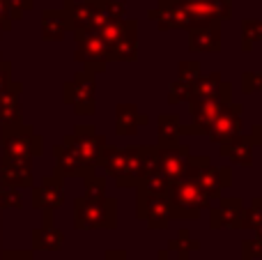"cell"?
<instances>
[{"mask_svg": "<svg viewBox=\"0 0 262 260\" xmlns=\"http://www.w3.org/2000/svg\"><path fill=\"white\" fill-rule=\"evenodd\" d=\"M74 219H76V228L78 230H113L115 228V201L113 198H78L74 205Z\"/></svg>", "mask_w": 262, "mask_h": 260, "instance_id": "5b68a950", "label": "cell"}, {"mask_svg": "<svg viewBox=\"0 0 262 260\" xmlns=\"http://www.w3.org/2000/svg\"><path fill=\"white\" fill-rule=\"evenodd\" d=\"M249 141H251V145H262V120L258 124H253V129L249 134Z\"/></svg>", "mask_w": 262, "mask_h": 260, "instance_id": "f546056e", "label": "cell"}, {"mask_svg": "<svg viewBox=\"0 0 262 260\" xmlns=\"http://www.w3.org/2000/svg\"><path fill=\"white\" fill-rule=\"evenodd\" d=\"M195 249H200V244L195 242L193 237H191L189 230H180V235H177V240H172L170 247H168V253L170 256H177L180 260H186L191 256V253L195 251Z\"/></svg>", "mask_w": 262, "mask_h": 260, "instance_id": "603a6c76", "label": "cell"}, {"mask_svg": "<svg viewBox=\"0 0 262 260\" xmlns=\"http://www.w3.org/2000/svg\"><path fill=\"white\" fill-rule=\"evenodd\" d=\"M64 101L72 104L78 115L95 113V74H76V78L64 85Z\"/></svg>", "mask_w": 262, "mask_h": 260, "instance_id": "9c48e42d", "label": "cell"}, {"mask_svg": "<svg viewBox=\"0 0 262 260\" xmlns=\"http://www.w3.org/2000/svg\"><path fill=\"white\" fill-rule=\"evenodd\" d=\"M166 201L168 207H170V216H175V219H195L212 203L207 198V193L203 191V187L189 178L172 182L166 193Z\"/></svg>", "mask_w": 262, "mask_h": 260, "instance_id": "277c9868", "label": "cell"}, {"mask_svg": "<svg viewBox=\"0 0 262 260\" xmlns=\"http://www.w3.org/2000/svg\"><path fill=\"white\" fill-rule=\"evenodd\" d=\"M184 178L195 180V182L203 187V191L207 193L209 201H219L221 191L226 187H230V182H232L230 168H212L209 157H193V155H191V159H189Z\"/></svg>", "mask_w": 262, "mask_h": 260, "instance_id": "8992f818", "label": "cell"}, {"mask_svg": "<svg viewBox=\"0 0 262 260\" xmlns=\"http://www.w3.org/2000/svg\"><path fill=\"white\" fill-rule=\"evenodd\" d=\"M189 49L198 53H216L221 51V28H198L191 30Z\"/></svg>", "mask_w": 262, "mask_h": 260, "instance_id": "e0dca14e", "label": "cell"}, {"mask_svg": "<svg viewBox=\"0 0 262 260\" xmlns=\"http://www.w3.org/2000/svg\"><path fill=\"white\" fill-rule=\"evenodd\" d=\"M76 41H78L76 60L78 62H85V72H90V74L104 72L106 62L111 60L108 46L95 32H81V35H76Z\"/></svg>", "mask_w": 262, "mask_h": 260, "instance_id": "30bf717a", "label": "cell"}, {"mask_svg": "<svg viewBox=\"0 0 262 260\" xmlns=\"http://www.w3.org/2000/svg\"><path fill=\"white\" fill-rule=\"evenodd\" d=\"M180 101H191V85L189 83H172L170 95H168V104H180Z\"/></svg>", "mask_w": 262, "mask_h": 260, "instance_id": "83f0119b", "label": "cell"}, {"mask_svg": "<svg viewBox=\"0 0 262 260\" xmlns=\"http://www.w3.org/2000/svg\"><path fill=\"white\" fill-rule=\"evenodd\" d=\"M242 32H244V44H242V49L251 51L255 41H262V21H244L242 23Z\"/></svg>", "mask_w": 262, "mask_h": 260, "instance_id": "d4e9b609", "label": "cell"}, {"mask_svg": "<svg viewBox=\"0 0 262 260\" xmlns=\"http://www.w3.org/2000/svg\"><path fill=\"white\" fill-rule=\"evenodd\" d=\"M221 157H228V159L237 166H246V168H251V166H253V145H251L249 136L239 134V136H235L232 141L223 143Z\"/></svg>", "mask_w": 262, "mask_h": 260, "instance_id": "2e32d148", "label": "cell"}, {"mask_svg": "<svg viewBox=\"0 0 262 260\" xmlns=\"http://www.w3.org/2000/svg\"><path fill=\"white\" fill-rule=\"evenodd\" d=\"M242 90L246 92V95H251V92H262V74H244V78H242Z\"/></svg>", "mask_w": 262, "mask_h": 260, "instance_id": "f1b7e54d", "label": "cell"}, {"mask_svg": "<svg viewBox=\"0 0 262 260\" xmlns=\"http://www.w3.org/2000/svg\"><path fill=\"white\" fill-rule=\"evenodd\" d=\"M223 85L226 81L221 78L219 72H212V74H200L198 81L191 85V101H203V99H212V97L221 95L223 92ZM189 101V104H191Z\"/></svg>", "mask_w": 262, "mask_h": 260, "instance_id": "ac0fdd59", "label": "cell"}, {"mask_svg": "<svg viewBox=\"0 0 262 260\" xmlns=\"http://www.w3.org/2000/svg\"><path fill=\"white\" fill-rule=\"evenodd\" d=\"M262 226V198L251 201L249 207H244V219H242V230H255Z\"/></svg>", "mask_w": 262, "mask_h": 260, "instance_id": "cb8c5ba5", "label": "cell"}, {"mask_svg": "<svg viewBox=\"0 0 262 260\" xmlns=\"http://www.w3.org/2000/svg\"><path fill=\"white\" fill-rule=\"evenodd\" d=\"M255 240H260V242H262V226H260V228H255Z\"/></svg>", "mask_w": 262, "mask_h": 260, "instance_id": "d6a6232c", "label": "cell"}, {"mask_svg": "<svg viewBox=\"0 0 262 260\" xmlns=\"http://www.w3.org/2000/svg\"><path fill=\"white\" fill-rule=\"evenodd\" d=\"M182 136V124L175 113L159 115V145L172 147L177 145V138Z\"/></svg>", "mask_w": 262, "mask_h": 260, "instance_id": "44dd1931", "label": "cell"}, {"mask_svg": "<svg viewBox=\"0 0 262 260\" xmlns=\"http://www.w3.org/2000/svg\"><path fill=\"white\" fill-rule=\"evenodd\" d=\"M41 26H44V39H51V41L62 39L64 32L72 30V21H69L64 9H49V12H44Z\"/></svg>", "mask_w": 262, "mask_h": 260, "instance_id": "d6986e66", "label": "cell"}, {"mask_svg": "<svg viewBox=\"0 0 262 260\" xmlns=\"http://www.w3.org/2000/svg\"><path fill=\"white\" fill-rule=\"evenodd\" d=\"M198 76H200V64L195 62V60H184V62H180V76H177V81L193 85V83L198 81Z\"/></svg>", "mask_w": 262, "mask_h": 260, "instance_id": "4316f807", "label": "cell"}, {"mask_svg": "<svg viewBox=\"0 0 262 260\" xmlns=\"http://www.w3.org/2000/svg\"><path fill=\"white\" fill-rule=\"evenodd\" d=\"M157 3H166V0H157Z\"/></svg>", "mask_w": 262, "mask_h": 260, "instance_id": "836d02e7", "label": "cell"}, {"mask_svg": "<svg viewBox=\"0 0 262 260\" xmlns=\"http://www.w3.org/2000/svg\"><path fill=\"white\" fill-rule=\"evenodd\" d=\"M191 152L184 145H172V147H157V157H154V168L159 173L166 175L168 182H180L186 175V166H189Z\"/></svg>", "mask_w": 262, "mask_h": 260, "instance_id": "ba28073f", "label": "cell"}, {"mask_svg": "<svg viewBox=\"0 0 262 260\" xmlns=\"http://www.w3.org/2000/svg\"><path fill=\"white\" fill-rule=\"evenodd\" d=\"M106 147V141L101 134L95 132V127H76L72 136L64 138V145L55 150L58 159V178H88L97 170L101 159V152Z\"/></svg>", "mask_w": 262, "mask_h": 260, "instance_id": "7a4b0ae2", "label": "cell"}, {"mask_svg": "<svg viewBox=\"0 0 262 260\" xmlns=\"http://www.w3.org/2000/svg\"><path fill=\"white\" fill-rule=\"evenodd\" d=\"M232 101V85L226 83L223 92L212 99H203V101H191V120L193 124L191 127H182V136L184 134H207V129L212 127V122L221 115V111L226 109Z\"/></svg>", "mask_w": 262, "mask_h": 260, "instance_id": "52a82bcc", "label": "cell"}, {"mask_svg": "<svg viewBox=\"0 0 262 260\" xmlns=\"http://www.w3.org/2000/svg\"><path fill=\"white\" fill-rule=\"evenodd\" d=\"M260 198H262V196H260Z\"/></svg>", "mask_w": 262, "mask_h": 260, "instance_id": "e575fe53", "label": "cell"}, {"mask_svg": "<svg viewBox=\"0 0 262 260\" xmlns=\"http://www.w3.org/2000/svg\"><path fill=\"white\" fill-rule=\"evenodd\" d=\"M242 111H244L242 104H232L230 101V104L221 111V115L212 122V127L207 129L209 141L223 145V143L232 141L235 136H239L242 134Z\"/></svg>", "mask_w": 262, "mask_h": 260, "instance_id": "8fae6325", "label": "cell"}, {"mask_svg": "<svg viewBox=\"0 0 262 260\" xmlns=\"http://www.w3.org/2000/svg\"><path fill=\"white\" fill-rule=\"evenodd\" d=\"M136 214L140 219L147 221V228L154 230H166L170 226V207H168L166 196H157V198H136Z\"/></svg>", "mask_w": 262, "mask_h": 260, "instance_id": "4fadbf2b", "label": "cell"}, {"mask_svg": "<svg viewBox=\"0 0 262 260\" xmlns=\"http://www.w3.org/2000/svg\"><path fill=\"white\" fill-rule=\"evenodd\" d=\"M46 224L41 230H37L35 233V247L39 249H49V251H58L60 244H62V233H58V230L53 228V224H51V212H46Z\"/></svg>", "mask_w": 262, "mask_h": 260, "instance_id": "7402d4cb", "label": "cell"}, {"mask_svg": "<svg viewBox=\"0 0 262 260\" xmlns=\"http://www.w3.org/2000/svg\"><path fill=\"white\" fill-rule=\"evenodd\" d=\"M170 182L166 180V175L159 173L157 168H152L147 173V178L138 184V198H157V196H166Z\"/></svg>", "mask_w": 262, "mask_h": 260, "instance_id": "ffe728a7", "label": "cell"}, {"mask_svg": "<svg viewBox=\"0 0 262 260\" xmlns=\"http://www.w3.org/2000/svg\"><path fill=\"white\" fill-rule=\"evenodd\" d=\"M157 147H104L99 164L104 166L106 175L118 182V187H138L147 173L154 168Z\"/></svg>", "mask_w": 262, "mask_h": 260, "instance_id": "3957f363", "label": "cell"}, {"mask_svg": "<svg viewBox=\"0 0 262 260\" xmlns=\"http://www.w3.org/2000/svg\"><path fill=\"white\" fill-rule=\"evenodd\" d=\"M242 219H244V203L239 198H219V205L209 207V226L214 230H242Z\"/></svg>", "mask_w": 262, "mask_h": 260, "instance_id": "7c38bea8", "label": "cell"}, {"mask_svg": "<svg viewBox=\"0 0 262 260\" xmlns=\"http://www.w3.org/2000/svg\"><path fill=\"white\" fill-rule=\"evenodd\" d=\"M85 196L88 198H101L106 196V178L104 175H88L85 178Z\"/></svg>", "mask_w": 262, "mask_h": 260, "instance_id": "484cf974", "label": "cell"}, {"mask_svg": "<svg viewBox=\"0 0 262 260\" xmlns=\"http://www.w3.org/2000/svg\"><path fill=\"white\" fill-rule=\"evenodd\" d=\"M157 260H175V258L168 253V249H163V251H159V258Z\"/></svg>", "mask_w": 262, "mask_h": 260, "instance_id": "1f68e13d", "label": "cell"}, {"mask_svg": "<svg viewBox=\"0 0 262 260\" xmlns=\"http://www.w3.org/2000/svg\"><path fill=\"white\" fill-rule=\"evenodd\" d=\"M64 201V191H62V180L55 175V178L44 180L39 189L35 191V207H44L46 212H53L62 205Z\"/></svg>", "mask_w": 262, "mask_h": 260, "instance_id": "9a60e30c", "label": "cell"}, {"mask_svg": "<svg viewBox=\"0 0 262 260\" xmlns=\"http://www.w3.org/2000/svg\"><path fill=\"white\" fill-rule=\"evenodd\" d=\"M147 16L157 21L159 30H198L219 28L232 18V0H166L157 3Z\"/></svg>", "mask_w": 262, "mask_h": 260, "instance_id": "6da1fadb", "label": "cell"}, {"mask_svg": "<svg viewBox=\"0 0 262 260\" xmlns=\"http://www.w3.org/2000/svg\"><path fill=\"white\" fill-rule=\"evenodd\" d=\"M147 115H143L134 104H120L115 109V132L118 136H131L138 132V127L147 124Z\"/></svg>", "mask_w": 262, "mask_h": 260, "instance_id": "5bb4252c", "label": "cell"}, {"mask_svg": "<svg viewBox=\"0 0 262 260\" xmlns=\"http://www.w3.org/2000/svg\"><path fill=\"white\" fill-rule=\"evenodd\" d=\"M104 260H127V251H120V249H108Z\"/></svg>", "mask_w": 262, "mask_h": 260, "instance_id": "4dcf8cb0", "label": "cell"}]
</instances>
